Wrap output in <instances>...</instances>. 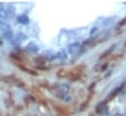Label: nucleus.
<instances>
[{
	"label": "nucleus",
	"instance_id": "f257e3e1",
	"mask_svg": "<svg viewBox=\"0 0 126 116\" xmlns=\"http://www.w3.org/2000/svg\"><path fill=\"white\" fill-rule=\"evenodd\" d=\"M114 116H122V115H121V114H115Z\"/></svg>",
	"mask_w": 126,
	"mask_h": 116
}]
</instances>
